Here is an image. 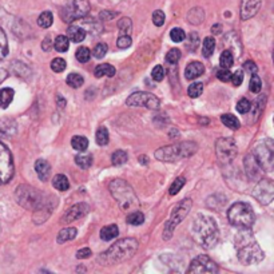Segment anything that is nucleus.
<instances>
[{
    "label": "nucleus",
    "mask_w": 274,
    "mask_h": 274,
    "mask_svg": "<svg viewBox=\"0 0 274 274\" xmlns=\"http://www.w3.org/2000/svg\"><path fill=\"white\" fill-rule=\"evenodd\" d=\"M234 245H235V250H237L238 260L244 265L258 263L265 258L262 249L256 241L250 227H239V231L234 239Z\"/></svg>",
    "instance_id": "f257e3e1"
},
{
    "label": "nucleus",
    "mask_w": 274,
    "mask_h": 274,
    "mask_svg": "<svg viewBox=\"0 0 274 274\" xmlns=\"http://www.w3.org/2000/svg\"><path fill=\"white\" fill-rule=\"evenodd\" d=\"M193 237L203 249H213L219 241V229L214 218L203 214L195 217L193 223Z\"/></svg>",
    "instance_id": "f03ea898"
},
{
    "label": "nucleus",
    "mask_w": 274,
    "mask_h": 274,
    "mask_svg": "<svg viewBox=\"0 0 274 274\" xmlns=\"http://www.w3.org/2000/svg\"><path fill=\"white\" fill-rule=\"evenodd\" d=\"M138 250V241L134 238H124L110 246L106 252L100 254L98 261L100 265H115L130 260Z\"/></svg>",
    "instance_id": "7ed1b4c3"
},
{
    "label": "nucleus",
    "mask_w": 274,
    "mask_h": 274,
    "mask_svg": "<svg viewBox=\"0 0 274 274\" xmlns=\"http://www.w3.org/2000/svg\"><path fill=\"white\" fill-rule=\"evenodd\" d=\"M110 193L117 199L119 208L123 212H135L139 208L138 197L135 195L132 187L123 179H114L110 183Z\"/></svg>",
    "instance_id": "20e7f679"
},
{
    "label": "nucleus",
    "mask_w": 274,
    "mask_h": 274,
    "mask_svg": "<svg viewBox=\"0 0 274 274\" xmlns=\"http://www.w3.org/2000/svg\"><path fill=\"white\" fill-rule=\"evenodd\" d=\"M197 143L194 142H182L179 145L172 146H163L155 151L157 159L162 162H177L183 158L191 157L197 151Z\"/></svg>",
    "instance_id": "39448f33"
},
{
    "label": "nucleus",
    "mask_w": 274,
    "mask_h": 274,
    "mask_svg": "<svg viewBox=\"0 0 274 274\" xmlns=\"http://www.w3.org/2000/svg\"><path fill=\"white\" fill-rule=\"evenodd\" d=\"M227 218L230 225L235 227H252L256 217H254L252 206L244 202H237L229 209Z\"/></svg>",
    "instance_id": "423d86ee"
},
{
    "label": "nucleus",
    "mask_w": 274,
    "mask_h": 274,
    "mask_svg": "<svg viewBox=\"0 0 274 274\" xmlns=\"http://www.w3.org/2000/svg\"><path fill=\"white\" fill-rule=\"evenodd\" d=\"M193 202L189 198H185L183 201H181L178 205L174 208L172 216L168 218V221L164 225V231H163V239H170L176 230V227L178 226L179 223L182 222L183 219L186 218V216L190 213Z\"/></svg>",
    "instance_id": "0eeeda50"
},
{
    "label": "nucleus",
    "mask_w": 274,
    "mask_h": 274,
    "mask_svg": "<svg viewBox=\"0 0 274 274\" xmlns=\"http://www.w3.org/2000/svg\"><path fill=\"white\" fill-rule=\"evenodd\" d=\"M16 198L18 202L23 208L33 209V210H44L46 201H44L43 194L37 191L31 186H20L16 191Z\"/></svg>",
    "instance_id": "6e6552de"
},
{
    "label": "nucleus",
    "mask_w": 274,
    "mask_h": 274,
    "mask_svg": "<svg viewBox=\"0 0 274 274\" xmlns=\"http://www.w3.org/2000/svg\"><path fill=\"white\" fill-rule=\"evenodd\" d=\"M256 161L263 172H271L274 164V143L271 139H265L263 142L258 143L256 150L253 153Z\"/></svg>",
    "instance_id": "1a4fd4ad"
},
{
    "label": "nucleus",
    "mask_w": 274,
    "mask_h": 274,
    "mask_svg": "<svg viewBox=\"0 0 274 274\" xmlns=\"http://www.w3.org/2000/svg\"><path fill=\"white\" fill-rule=\"evenodd\" d=\"M90 12L88 0H70L63 7L62 18L66 23L75 22L78 19L84 18Z\"/></svg>",
    "instance_id": "9d476101"
},
{
    "label": "nucleus",
    "mask_w": 274,
    "mask_h": 274,
    "mask_svg": "<svg viewBox=\"0 0 274 274\" xmlns=\"http://www.w3.org/2000/svg\"><path fill=\"white\" fill-rule=\"evenodd\" d=\"M126 105L128 107H146L150 110H158L161 106V100L151 92L138 91L126 99Z\"/></svg>",
    "instance_id": "9b49d317"
},
{
    "label": "nucleus",
    "mask_w": 274,
    "mask_h": 274,
    "mask_svg": "<svg viewBox=\"0 0 274 274\" xmlns=\"http://www.w3.org/2000/svg\"><path fill=\"white\" fill-rule=\"evenodd\" d=\"M216 153L221 163H230L237 155V143L233 138L218 139L216 143Z\"/></svg>",
    "instance_id": "f8f14e48"
},
{
    "label": "nucleus",
    "mask_w": 274,
    "mask_h": 274,
    "mask_svg": "<svg viewBox=\"0 0 274 274\" xmlns=\"http://www.w3.org/2000/svg\"><path fill=\"white\" fill-rule=\"evenodd\" d=\"M12 176H14V161L11 153L0 142V185L10 182Z\"/></svg>",
    "instance_id": "ddd939ff"
},
{
    "label": "nucleus",
    "mask_w": 274,
    "mask_h": 274,
    "mask_svg": "<svg viewBox=\"0 0 274 274\" xmlns=\"http://www.w3.org/2000/svg\"><path fill=\"white\" fill-rule=\"evenodd\" d=\"M253 195L262 205H269L274 197V185L271 179L261 178L256 189L253 190Z\"/></svg>",
    "instance_id": "4468645a"
},
{
    "label": "nucleus",
    "mask_w": 274,
    "mask_h": 274,
    "mask_svg": "<svg viewBox=\"0 0 274 274\" xmlns=\"http://www.w3.org/2000/svg\"><path fill=\"white\" fill-rule=\"evenodd\" d=\"M218 266L217 263L208 256H198L197 258H194L191 265L187 269V273H208V274H216L218 273Z\"/></svg>",
    "instance_id": "2eb2a0df"
},
{
    "label": "nucleus",
    "mask_w": 274,
    "mask_h": 274,
    "mask_svg": "<svg viewBox=\"0 0 274 274\" xmlns=\"http://www.w3.org/2000/svg\"><path fill=\"white\" fill-rule=\"evenodd\" d=\"M88 212H90V206H88L87 203H77V205H74L73 208L70 209L68 212L64 214L63 222L70 223L73 222V221H77V219L86 216Z\"/></svg>",
    "instance_id": "dca6fc26"
},
{
    "label": "nucleus",
    "mask_w": 274,
    "mask_h": 274,
    "mask_svg": "<svg viewBox=\"0 0 274 274\" xmlns=\"http://www.w3.org/2000/svg\"><path fill=\"white\" fill-rule=\"evenodd\" d=\"M262 0H242L241 3V19L248 20L253 18L257 12L260 11Z\"/></svg>",
    "instance_id": "f3484780"
},
{
    "label": "nucleus",
    "mask_w": 274,
    "mask_h": 274,
    "mask_svg": "<svg viewBox=\"0 0 274 274\" xmlns=\"http://www.w3.org/2000/svg\"><path fill=\"white\" fill-rule=\"evenodd\" d=\"M245 167H246V174H248L249 179L252 181H257V179H261L262 177V168L260 167L258 162L256 161V158L253 154H249L245 159Z\"/></svg>",
    "instance_id": "a211bd4d"
},
{
    "label": "nucleus",
    "mask_w": 274,
    "mask_h": 274,
    "mask_svg": "<svg viewBox=\"0 0 274 274\" xmlns=\"http://www.w3.org/2000/svg\"><path fill=\"white\" fill-rule=\"evenodd\" d=\"M205 73V66L199 62H193L190 64H187L186 71H185V77H186L187 81H193V79H197Z\"/></svg>",
    "instance_id": "6ab92c4d"
},
{
    "label": "nucleus",
    "mask_w": 274,
    "mask_h": 274,
    "mask_svg": "<svg viewBox=\"0 0 274 274\" xmlns=\"http://www.w3.org/2000/svg\"><path fill=\"white\" fill-rule=\"evenodd\" d=\"M35 172L39 176L41 181L47 182L48 178H50V173H51V166L46 159H38L35 162Z\"/></svg>",
    "instance_id": "aec40b11"
},
{
    "label": "nucleus",
    "mask_w": 274,
    "mask_h": 274,
    "mask_svg": "<svg viewBox=\"0 0 274 274\" xmlns=\"http://www.w3.org/2000/svg\"><path fill=\"white\" fill-rule=\"evenodd\" d=\"M94 74H95L96 78H103V77H114L117 74V70L115 67L109 64V63H103V64H99L94 70Z\"/></svg>",
    "instance_id": "412c9836"
},
{
    "label": "nucleus",
    "mask_w": 274,
    "mask_h": 274,
    "mask_svg": "<svg viewBox=\"0 0 274 274\" xmlns=\"http://www.w3.org/2000/svg\"><path fill=\"white\" fill-rule=\"evenodd\" d=\"M67 35H68V39H71L75 43H79V42H83L86 39V29L77 26H71L67 29Z\"/></svg>",
    "instance_id": "4be33fe9"
},
{
    "label": "nucleus",
    "mask_w": 274,
    "mask_h": 274,
    "mask_svg": "<svg viewBox=\"0 0 274 274\" xmlns=\"http://www.w3.org/2000/svg\"><path fill=\"white\" fill-rule=\"evenodd\" d=\"M14 95L15 92L12 88H2V90H0V107H2V109H7V107L10 106V103L12 102Z\"/></svg>",
    "instance_id": "5701e85b"
},
{
    "label": "nucleus",
    "mask_w": 274,
    "mask_h": 274,
    "mask_svg": "<svg viewBox=\"0 0 274 274\" xmlns=\"http://www.w3.org/2000/svg\"><path fill=\"white\" fill-rule=\"evenodd\" d=\"M118 234H119V230H118L117 225H109L100 230V238L103 241H111V239L118 237Z\"/></svg>",
    "instance_id": "b1692460"
},
{
    "label": "nucleus",
    "mask_w": 274,
    "mask_h": 274,
    "mask_svg": "<svg viewBox=\"0 0 274 274\" xmlns=\"http://www.w3.org/2000/svg\"><path fill=\"white\" fill-rule=\"evenodd\" d=\"M77 229L75 227H67V229H63V230H60V233L58 234V237H56V241L59 242V244H63V242H67V241H71V239H74V238L77 237Z\"/></svg>",
    "instance_id": "393cba45"
},
{
    "label": "nucleus",
    "mask_w": 274,
    "mask_h": 274,
    "mask_svg": "<svg viewBox=\"0 0 274 274\" xmlns=\"http://www.w3.org/2000/svg\"><path fill=\"white\" fill-rule=\"evenodd\" d=\"M52 185H54L55 189L59 191H66V190H68V187H70L68 179H67L66 176H63V174L55 176V178L52 179Z\"/></svg>",
    "instance_id": "a878e982"
},
{
    "label": "nucleus",
    "mask_w": 274,
    "mask_h": 274,
    "mask_svg": "<svg viewBox=\"0 0 274 274\" xmlns=\"http://www.w3.org/2000/svg\"><path fill=\"white\" fill-rule=\"evenodd\" d=\"M221 121H222V123L226 127L231 128V130H238V128L241 127V123L237 119V117H234L231 114H223L222 117H221Z\"/></svg>",
    "instance_id": "bb28decb"
},
{
    "label": "nucleus",
    "mask_w": 274,
    "mask_h": 274,
    "mask_svg": "<svg viewBox=\"0 0 274 274\" xmlns=\"http://www.w3.org/2000/svg\"><path fill=\"white\" fill-rule=\"evenodd\" d=\"M219 64L222 68H230L234 64V55L233 52L227 48L225 51L221 54V58H219Z\"/></svg>",
    "instance_id": "cd10ccee"
},
{
    "label": "nucleus",
    "mask_w": 274,
    "mask_h": 274,
    "mask_svg": "<svg viewBox=\"0 0 274 274\" xmlns=\"http://www.w3.org/2000/svg\"><path fill=\"white\" fill-rule=\"evenodd\" d=\"M216 50V39L213 37H208L205 38V41H203V50H202V54L205 58H210Z\"/></svg>",
    "instance_id": "c85d7f7f"
},
{
    "label": "nucleus",
    "mask_w": 274,
    "mask_h": 274,
    "mask_svg": "<svg viewBox=\"0 0 274 274\" xmlns=\"http://www.w3.org/2000/svg\"><path fill=\"white\" fill-rule=\"evenodd\" d=\"M71 145H73V147L75 149V150L86 151L88 147V141L86 136L77 135L73 138V141H71Z\"/></svg>",
    "instance_id": "c756f323"
},
{
    "label": "nucleus",
    "mask_w": 274,
    "mask_h": 274,
    "mask_svg": "<svg viewBox=\"0 0 274 274\" xmlns=\"http://www.w3.org/2000/svg\"><path fill=\"white\" fill-rule=\"evenodd\" d=\"M75 163L82 168H88L92 164L91 154H78L75 157Z\"/></svg>",
    "instance_id": "7c9ffc66"
},
{
    "label": "nucleus",
    "mask_w": 274,
    "mask_h": 274,
    "mask_svg": "<svg viewBox=\"0 0 274 274\" xmlns=\"http://www.w3.org/2000/svg\"><path fill=\"white\" fill-rule=\"evenodd\" d=\"M54 23V16L50 11H44L42 12L39 19H38V24L42 27V28H48V27L52 26Z\"/></svg>",
    "instance_id": "2f4dec72"
},
{
    "label": "nucleus",
    "mask_w": 274,
    "mask_h": 274,
    "mask_svg": "<svg viewBox=\"0 0 274 274\" xmlns=\"http://www.w3.org/2000/svg\"><path fill=\"white\" fill-rule=\"evenodd\" d=\"M95 138L99 146H106L107 143H109V131H107V128L105 126H100L96 130Z\"/></svg>",
    "instance_id": "473e14b6"
},
{
    "label": "nucleus",
    "mask_w": 274,
    "mask_h": 274,
    "mask_svg": "<svg viewBox=\"0 0 274 274\" xmlns=\"http://www.w3.org/2000/svg\"><path fill=\"white\" fill-rule=\"evenodd\" d=\"M68 46H70V39L67 37H63V35H60V37H58L56 39H55L54 47L56 51L66 52L67 50H68Z\"/></svg>",
    "instance_id": "72a5a7b5"
},
{
    "label": "nucleus",
    "mask_w": 274,
    "mask_h": 274,
    "mask_svg": "<svg viewBox=\"0 0 274 274\" xmlns=\"http://www.w3.org/2000/svg\"><path fill=\"white\" fill-rule=\"evenodd\" d=\"M143 221H145V216H143L142 213L135 210V212H131L127 216V222L132 226H139V225H142Z\"/></svg>",
    "instance_id": "f704fd0d"
},
{
    "label": "nucleus",
    "mask_w": 274,
    "mask_h": 274,
    "mask_svg": "<svg viewBox=\"0 0 274 274\" xmlns=\"http://www.w3.org/2000/svg\"><path fill=\"white\" fill-rule=\"evenodd\" d=\"M84 83V79L82 75H79V74H70L68 77H67V84H68L70 87L73 88H79L82 86V84Z\"/></svg>",
    "instance_id": "c9c22d12"
},
{
    "label": "nucleus",
    "mask_w": 274,
    "mask_h": 274,
    "mask_svg": "<svg viewBox=\"0 0 274 274\" xmlns=\"http://www.w3.org/2000/svg\"><path fill=\"white\" fill-rule=\"evenodd\" d=\"M118 28H119V31H121V35H130L131 28H132L131 20H130L128 18L121 19V20L118 22Z\"/></svg>",
    "instance_id": "e433bc0d"
},
{
    "label": "nucleus",
    "mask_w": 274,
    "mask_h": 274,
    "mask_svg": "<svg viewBox=\"0 0 274 274\" xmlns=\"http://www.w3.org/2000/svg\"><path fill=\"white\" fill-rule=\"evenodd\" d=\"M114 166H122L127 162V154L124 153L123 150H118L113 154V158H111Z\"/></svg>",
    "instance_id": "4c0bfd02"
},
{
    "label": "nucleus",
    "mask_w": 274,
    "mask_h": 274,
    "mask_svg": "<svg viewBox=\"0 0 274 274\" xmlns=\"http://www.w3.org/2000/svg\"><path fill=\"white\" fill-rule=\"evenodd\" d=\"M8 54V43H7V37L2 28H0V60L4 59Z\"/></svg>",
    "instance_id": "58836bf2"
},
{
    "label": "nucleus",
    "mask_w": 274,
    "mask_h": 274,
    "mask_svg": "<svg viewBox=\"0 0 274 274\" xmlns=\"http://www.w3.org/2000/svg\"><path fill=\"white\" fill-rule=\"evenodd\" d=\"M185 183H186V179L183 178V177H178V178H177L176 181L172 183L170 189H168V193H170V195H176V194H178Z\"/></svg>",
    "instance_id": "ea45409f"
},
{
    "label": "nucleus",
    "mask_w": 274,
    "mask_h": 274,
    "mask_svg": "<svg viewBox=\"0 0 274 274\" xmlns=\"http://www.w3.org/2000/svg\"><path fill=\"white\" fill-rule=\"evenodd\" d=\"M202 91H203V84H202L201 82H195V83H193L190 87H189L187 94H189L190 98H198V96L202 94Z\"/></svg>",
    "instance_id": "a19ab883"
},
{
    "label": "nucleus",
    "mask_w": 274,
    "mask_h": 274,
    "mask_svg": "<svg viewBox=\"0 0 274 274\" xmlns=\"http://www.w3.org/2000/svg\"><path fill=\"white\" fill-rule=\"evenodd\" d=\"M75 56H77V59L81 63H86L90 60V58H91V51H90L87 47H79L77 50Z\"/></svg>",
    "instance_id": "79ce46f5"
},
{
    "label": "nucleus",
    "mask_w": 274,
    "mask_h": 274,
    "mask_svg": "<svg viewBox=\"0 0 274 274\" xmlns=\"http://www.w3.org/2000/svg\"><path fill=\"white\" fill-rule=\"evenodd\" d=\"M249 88L250 91L254 92V94H258L262 88V82H261L260 77H257L256 74H253L252 79H250V84H249Z\"/></svg>",
    "instance_id": "37998d69"
},
{
    "label": "nucleus",
    "mask_w": 274,
    "mask_h": 274,
    "mask_svg": "<svg viewBox=\"0 0 274 274\" xmlns=\"http://www.w3.org/2000/svg\"><path fill=\"white\" fill-rule=\"evenodd\" d=\"M179 59H181V51L178 48H173L166 55V62L170 63V64H177Z\"/></svg>",
    "instance_id": "c03bdc74"
},
{
    "label": "nucleus",
    "mask_w": 274,
    "mask_h": 274,
    "mask_svg": "<svg viewBox=\"0 0 274 274\" xmlns=\"http://www.w3.org/2000/svg\"><path fill=\"white\" fill-rule=\"evenodd\" d=\"M250 109H252V103H250V100L246 98H242L238 100L237 103V111L239 114H246L250 111Z\"/></svg>",
    "instance_id": "a18cd8bd"
},
{
    "label": "nucleus",
    "mask_w": 274,
    "mask_h": 274,
    "mask_svg": "<svg viewBox=\"0 0 274 274\" xmlns=\"http://www.w3.org/2000/svg\"><path fill=\"white\" fill-rule=\"evenodd\" d=\"M66 60L62 58H55L51 63V68L55 73H63L66 70Z\"/></svg>",
    "instance_id": "49530a36"
},
{
    "label": "nucleus",
    "mask_w": 274,
    "mask_h": 274,
    "mask_svg": "<svg viewBox=\"0 0 274 274\" xmlns=\"http://www.w3.org/2000/svg\"><path fill=\"white\" fill-rule=\"evenodd\" d=\"M107 50H109V47H107L106 43H98L95 47H94V50H92V55H94L95 58L102 59L103 56L107 54Z\"/></svg>",
    "instance_id": "de8ad7c7"
},
{
    "label": "nucleus",
    "mask_w": 274,
    "mask_h": 274,
    "mask_svg": "<svg viewBox=\"0 0 274 274\" xmlns=\"http://www.w3.org/2000/svg\"><path fill=\"white\" fill-rule=\"evenodd\" d=\"M170 38H172L173 42L178 43V42H182L186 39V33L182 28H173L172 32H170Z\"/></svg>",
    "instance_id": "09e8293b"
},
{
    "label": "nucleus",
    "mask_w": 274,
    "mask_h": 274,
    "mask_svg": "<svg viewBox=\"0 0 274 274\" xmlns=\"http://www.w3.org/2000/svg\"><path fill=\"white\" fill-rule=\"evenodd\" d=\"M151 77H153V79L155 82H161L163 81L164 78V68L162 66H155L153 68V73H151Z\"/></svg>",
    "instance_id": "8fccbe9b"
},
{
    "label": "nucleus",
    "mask_w": 274,
    "mask_h": 274,
    "mask_svg": "<svg viewBox=\"0 0 274 274\" xmlns=\"http://www.w3.org/2000/svg\"><path fill=\"white\" fill-rule=\"evenodd\" d=\"M153 22L154 24L157 27H162L164 23V14L163 11L161 10H157V11H154L153 14Z\"/></svg>",
    "instance_id": "3c124183"
},
{
    "label": "nucleus",
    "mask_w": 274,
    "mask_h": 274,
    "mask_svg": "<svg viewBox=\"0 0 274 274\" xmlns=\"http://www.w3.org/2000/svg\"><path fill=\"white\" fill-rule=\"evenodd\" d=\"M131 38L128 37V35H121V37H119V39H118V42H117V46L119 48H128L130 47V46H131Z\"/></svg>",
    "instance_id": "603ef678"
},
{
    "label": "nucleus",
    "mask_w": 274,
    "mask_h": 274,
    "mask_svg": "<svg viewBox=\"0 0 274 274\" xmlns=\"http://www.w3.org/2000/svg\"><path fill=\"white\" fill-rule=\"evenodd\" d=\"M217 78H218L221 82H229L231 78V73L229 71V68L219 70L218 73H217Z\"/></svg>",
    "instance_id": "864d4df0"
},
{
    "label": "nucleus",
    "mask_w": 274,
    "mask_h": 274,
    "mask_svg": "<svg viewBox=\"0 0 274 274\" xmlns=\"http://www.w3.org/2000/svg\"><path fill=\"white\" fill-rule=\"evenodd\" d=\"M230 81L233 82L234 86H241L242 81H244V73H242L241 70H238V71H235V73L231 75Z\"/></svg>",
    "instance_id": "5fc2aeb1"
},
{
    "label": "nucleus",
    "mask_w": 274,
    "mask_h": 274,
    "mask_svg": "<svg viewBox=\"0 0 274 274\" xmlns=\"http://www.w3.org/2000/svg\"><path fill=\"white\" fill-rule=\"evenodd\" d=\"M244 70L245 71H248V73H250L253 75V74H257V71H258V68H257V64L253 60H248V62L244 63Z\"/></svg>",
    "instance_id": "6e6d98bb"
},
{
    "label": "nucleus",
    "mask_w": 274,
    "mask_h": 274,
    "mask_svg": "<svg viewBox=\"0 0 274 274\" xmlns=\"http://www.w3.org/2000/svg\"><path fill=\"white\" fill-rule=\"evenodd\" d=\"M91 256V250L88 248H84L81 249L79 252L77 253V258H79V260H84V258H88V257Z\"/></svg>",
    "instance_id": "4d7b16f0"
},
{
    "label": "nucleus",
    "mask_w": 274,
    "mask_h": 274,
    "mask_svg": "<svg viewBox=\"0 0 274 274\" xmlns=\"http://www.w3.org/2000/svg\"><path fill=\"white\" fill-rule=\"evenodd\" d=\"M117 15V12H107V11H103L100 12V15H99V18L102 19V20H110V19H113L114 16Z\"/></svg>",
    "instance_id": "13d9d810"
},
{
    "label": "nucleus",
    "mask_w": 274,
    "mask_h": 274,
    "mask_svg": "<svg viewBox=\"0 0 274 274\" xmlns=\"http://www.w3.org/2000/svg\"><path fill=\"white\" fill-rule=\"evenodd\" d=\"M51 46H52L51 39H50V38L47 37V38H46V39H44L43 44H42V47H43L44 51H50V50H51Z\"/></svg>",
    "instance_id": "bf43d9fd"
},
{
    "label": "nucleus",
    "mask_w": 274,
    "mask_h": 274,
    "mask_svg": "<svg viewBox=\"0 0 274 274\" xmlns=\"http://www.w3.org/2000/svg\"><path fill=\"white\" fill-rule=\"evenodd\" d=\"M7 78H8L7 71H6V70H3V68H0V84L3 83V82L6 81Z\"/></svg>",
    "instance_id": "052dcab7"
},
{
    "label": "nucleus",
    "mask_w": 274,
    "mask_h": 274,
    "mask_svg": "<svg viewBox=\"0 0 274 274\" xmlns=\"http://www.w3.org/2000/svg\"><path fill=\"white\" fill-rule=\"evenodd\" d=\"M56 102H58V106L59 107H64L66 106V100H64V98L60 95L56 96Z\"/></svg>",
    "instance_id": "680f3d73"
},
{
    "label": "nucleus",
    "mask_w": 274,
    "mask_h": 274,
    "mask_svg": "<svg viewBox=\"0 0 274 274\" xmlns=\"http://www.w3.org/2000/svg\"><path fill=\"white\" fill-rule=\"evenodd\" d=\"M219 27H221V24H216V26L213 27V32L214 33H218L219 32Z\"/></svg>",
    "instance_id": "e2e57ef3"
},
{
    "label": "nucleus",
    "mask_w": 274,
    "mask_h": 274,
    "mask_svg": "<svg viewBox=\"0 0 274 274\" xmlns=\"http://www.w3.org/2000/svg\"><path fill=\"white\" fill-rule=\"evenodd\" d=\"M141 162H142V163H147V162H149V159H147V158H145V155H141Z\"/></svg>",
    "instance_id": "0e129e2a"
}]
</instances>
